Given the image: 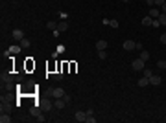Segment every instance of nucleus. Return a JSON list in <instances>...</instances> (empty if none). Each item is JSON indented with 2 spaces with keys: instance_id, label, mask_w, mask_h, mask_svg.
<instances>
[{
  "instance_id": "nucleus-10",
  "label": "nucleus",
  "mask_w": 166,
  "mask_h": 123,
  "mask_svg": "<svg viewBox=\"0 0 166 123\" xmlns=\"http://www.w3.org/2000/svg\"><path fill=\"white\" fill-rule=\"evenodd\" d=\"M39 107H41V110H52V109H54V103H50V101H42Z\"/></svg>"
},
{
  "instance_id": "nucleus-28",
  "label": "nucleus",
  "mask_w": 166,
  "mask_h": 123,
  "mask_svg": "<svg viewBox=\"0 0 166 123\" xmlns=\"http://www.w3.org/2000/svg\"><path fill=\"white\" fill-rule=\"evenodd\" d=\"M142 72H144V75H146V77H151V70H149V68H144V70H142Z\"/></svg>"
},
{
  "instance_id": "nucleus-27",
  "label": "nucleus",
  "mask_w": 166,
  "mask_h": 123,
  "mask_svg": "<svg viewBox=\"0 0 166 123\" xmlns=\"http://www.w3.org/2000/svg\"><path fill=\"white\" fill-rule=\"evenodd\" d=\"M157 68L164 70V68H166V61H159V63H157Z\"/></svg>"
},
{
  "instance_id": "nucleus-25",
  "label": "nucleus",
  "mask_w": 166,
  "mask_h": 123,
  "mask_svg": "<svg viewBox=\"0 0 166 123\" xmlns=\"http://www.w3.org/2000/svg\"><path fill=\"white\" fill-rule=\"evenodd\" d=\"M159 22H161V26H166V13L159 15Z\"/></svg>"
},
{
  "instance_id": "nucleus-2",
  "label": "nucleus",
  "mask_w": 166,
  "mask_h": 123,
  "mask_svg": "<svg viewBox=\"0 0 166 123\" xmlns=\"http://www.w3.org/2000/svg\"><path fill=\"white\" fill-rule=\"evenodd\" d=\"M0 112H9L11 110V103L7 101V99H4V96H2V99H0Z\"/></svg>"
},
{
  "instance_id": "nucleus-12",
  "label": "nucleus",
  "mask_w": 166,
  "mask_h": 123,
  "mask_svg": "<svg viewBox=\"0 0 166 123\" xmlns=\"http://www.w3.org/2000/svg\"><path fill=\"white\" fill-rule=\"evenodd\" d=\"M11 118H9V112H2L0 114V123H9Z\"/></svg>"
},
{
  "instance_id": "nucleus-30",
  "label": "nucleus",
  "mask_w": 166,
  "mask_h": 123,
  "mask_svg": "<svg viewBox=\"0 0 166 123\" xmlns=\"http://www.w3.org/2000/svg\"><path fill=\"white\" fill-rule=\"evenodd\" d=\"M57 15H59V18H61V20H66V17H68V15L63 13V11H61V13H57Z\"/></svg>"
},
{
  "instance_id": "nucleus-33",
  "label": "nucleus",
  "mask_w": 166,
  "mask_h": 123,
  "mask_svg": "<svg viewBox=\"0 0 166 123\" xmlns=\"http://www.w3.org/2000/svg\"><path fill=\"white\" fill-rule=\"evenodd\" d=\"M144 2H146V4H148V6H149V7H153V6H155V2H153V0H144Z\"/></svg>"
},
{
  "instance_id": "nucleus-18",
  "label": "nucleus",
  "mask_w": 166,
  "mask_h": 123,
  "mask_svg": "<svg viewBox=\"0 0 166 123\" xmlns=\"http://www.w3.org/2000/svg\"><path fill=\"white\" fill-rule=\"evenodd\" d=\"M19 44H21V46H22V48H24V50H28V48H30V46H31V42H30V41H28L26 37H24V39H22V41H19Z\"/></svg>"
},
{
  "instance_id": "nucleus-23",
  "label": "nucleus",
  "mask_w": 166,
  "mask_h": 123,
  "mask_svg": "<svg viewBox=\"0 0 166 123\" xmlns=\"http://www.w3.org/2000/svg\"><path fill=\"white\" fill-rule=\"evenodd\" d=\"M63 75H65L63 72H55V74H52V77L55 79V81H61V79H63Z\"/></svg>"
},
{
  "instance_id": "nucleus-34",
  "label": "nucleus",
  "mask_w": 166,
  "mask_h": 123,
  "mask_svg": "<svg viewBox=\"0 0 166 123\" xmlns=\"http://www.w3.org/2000/svg\"><path fill=\"white\" fill-rule=\"evenodd\" d=\"M161 42H163V44H166V33H163V35H161Z\"/></svg>"
},
{
  "instance_id": "nucleus-6",
  "label": "nucleus",
  "mask_w": 166,
  "mask_h": 123,
  "mask_svg": "<svg viewBox=\"0 0 166 123\" xmlns=\"http://www.w3.org/2000/svg\"><path fill=\"white\" fill-rule=\"evenodd\" d=\"M7 50H9V53H11V55H17V53H21L22 46H19V44H11Z\"/></svg>"
},
{
  "instance_id": "nucleus-14",
  "label": "nucleus",
  "mask_w": 166,
  "mask_h": 123,
  "mask_svg": "<svg viewBox=\"0 0 166 123\" xmlns=\"http://www.w3.org/2000/svg\"><path fill=\"white\" fill-rule=\"evenodd\" d=\"M0 79H2V83H11V81H13V75H11V74H2Z\"/></svg>"
},
{
  "instance_id": "nucleus-13",
  "label": "nucleus",
  "mask_w": 166,
  "mask_h": 123,
  "mask_svg": "<svg viewBox=\"0 0 166 123\" xmlns=\"http://www.w3.org/2000/svg\"><path fill=\"white\" fill-rule=\"evenodd\" d=\"M148 84H149V77H146V75H144V77H140V79H138V86H140V88L148 86Z\"/></svg>"
},
{
  "instance_id": "nucleus-7",
  "label": "nucleus",
  "mask_w": 166,
  "mask_h": 123,
  "mask_svg": "<svg viewBox=\"0 0 166 123\" xmlns=\"http://www.w3.org/2000/svg\"><path fill=\"white\" fill-rule=\"evenodd\" d=\"M66 29H68V22L66 20L57 22V29H55V31H66Z\"/></svg>"
},
{
  "instance_id": "nucleus-26",
  "label": "nucleus",
  "mask_w": 166,
  "mask_h": 123,
  "mask_svg": "<svg viewBox=\"0 0 166 123\" xmlns=\"http://www.w3.org/2000/svg\"><path fill=\"white\" fill-rule=\"evenodd\" d=\"M85 121H87V123H94V121H96V118H94V114H89V116L85 118Z\"/></svg>"
},
{
  "instance_id": "nucleus-17",
  "label": "nucleus",
  "mask_w": 166,
  "mask_h": 123,
  "mask_svg": "<svg viewBox=\"0 0 166 123\" xmlns=\"http://www.w3.org/2000/svg\"><path fill=\"white\" fill-rule=\"evenodd\" d=\"M85 118H87L85 112H81V110H78V112H76V121H85Z\"/></svg>"
},
{
  "instance_id": "nucleus-22",
  "label": "nucleus",
  "mask_w": 166,
  "mask_h": 123,
  "mask_svg": "<svg viewBox=\"0 0 166 123\" xmlns=\"http://www.w3.org/2000/svg\"><path fill=\"white\" fill-rule=\"evenodd\" d=\"M46 28H48V29H57V22L48 20V22H46Z\"/></svg>"
},
{
  "instance_id": "nucleus-21",
  "label": "nucleus",
  "mask_w": 166,
  "mask_h": 123,
  "mask_svg": "<svg viewBox=\"0 0 166 123\" xmlns=\"http://www.w3.org/2000/svg\"><path fill=\"white\" fill-rule=\"evenodd\" d=\"M140 59L146 63V61L149 59V52H146V50H140Z\"/></svg>"
},
{
  "instance_id": "nucleus-8",
  "label": "nucleus",
  "mask_w": 166,
  "mask_h": 123,
  "mask_svg": "<svg viewBox=\"0 0 166 123\" xmlns=\"http://www.w3.org/2000/svg\"><path fill=\"white\" fill-rule=\"evenodd\" d=\"M13 39L15 41H22L24 39V31H22V29H13Z\"/></svg>"
},
{
  "instance_id": "nucleus-29",
  "label": "nucleus",
  "mask_w": 166,
  "mask_h": 123,
  "mask_svg": "<svg viewBox=\"0 0 166 123\" xmlns=\"http://www.w3.org/2000/svg\"><path fill=\"white\" fill-rule=\"evenodd\" d=\"M153 28H159V26H161V22H159V18H153Z\"/></svg>"
},
{
  "instance_id": "nucleus-31",
  "label": "nucleus",
  "mask_w": 166,
  "mask_h": 123,
  "mask_svg": "<svg viewBox=\"0 0 166 123\" xmlns=\"http://www.w3.org/2000/svg\"><path fill=\"white\" fill-rule=\"evenodd\" d=\"M37 121H41V123H42V121H46V118L42 116V114H39V116H37Z\"/></svg>"
},
{
  "instance_id": "nucleus-32",
  "label": "nucleus",
  "mask_w": 166,
  "mask_h": 123,
  "mask_svg": "<svg viewBox=\"0 0 166 123\" xmlns=\"http://www.w3.org/2000/svg\"><path fill=\"white\" fill-rule=\"evenodd\" d=\"M153 2H155V6H163L166 0H153Z\"/></svg>"
},
{
  "instance_id": "nucleus-20",
  "label": "nucleus",
  "mask_w": 166,
  "mask_h": 123,
  "mask_svg": "<svg viewBox=\"0 0 166 123\" xmlns=\"http://www.w3.org/2000/svg\"><path fill=\"white\" fill-rule=\"evenodd\" d=\"M151 24H153L151 17H144V18H142V26H151Z\"/></svg>"
},
{
  "instance_id": "nucleus-15",
  "label": "nucleus",
  "mask_w": 166,
  "mask_h": 123,
  "mask_svg": "<svg viewBox=\"0 0 166 123\" xmlns=\"http://www.w3.org/2000/svg\"><path fill=\"white\" fill-rule=\"evenodd\" d=\"M104 24H105V26H111V28H118V20H114V18H113V20L105 18V20H104Z\"/></svg>"
},
{
  "instance_id": "nucleus-4",
  "label": "nucleus",
  "mask_w": 166,
  "mask_h": 123,
  "mask_svg": "<svg viewBox=\"0 0 166 123\" xmlns=\"http://www.w3.org/2000/svg\"><path fill=\"white\" fill-rule=\"evenodd\" d=\"M124 50H125V52L137 50V42H135V41H125V42H124Z\"/></svg>"
},
{
  "instance_id": "nucleus-11",
  "label": "nucleus",
  "mask_w": 166,
  "mask_h": 123,
  "mask_svg": "<svg viewBox=\"0 0 166 123\" xmlns=\"http://www.w3.org/2000/svg\"><path fill=\"white\" fill-rule=\"evenodd\" d=\"M96 50H107V41L100 39V41L96 42Z\"/></svg>"
},
{
  "instance_id": "nucleus-35",
  "label": "nucleus",
  "mask_w": 166,
  "mask_h": 123,
  "mask_svg": "<svg viewBox=\"0 0 166 123\" xmlns=\"http://www.w3.org/2000/svg\"><path fill=\"white\" fill-rule=\"evenodd\" d=\"M63 99H65V101H66V105H68V103H70V96H68V94H65V97H63Z\"/></svg>"
},
{
  "instance_id": "nucleus-36",
  "label": "nucleus",
  "mask_w": 166,
  "mask_h": 123,
  "mask_svg": "<svg viewBox=\"0 0 166 123\" xmlns=\"http://www.w3.org/2000/svg\"><path fill=\"white\" fill-rule=\"evenodd\" d=\"M161 7H163V13H166V2L163 4V6H161Z\"/></svg>"
},
{
  "instance_id": "nucleus-19",
  "label": "nucleus",
  "mask_w": 166,
  "mask_h": 123,
  "mask_svg": "<svg viewBox=\"0 0 166 123\" xmlns=\"http://www.w3.org/2000/svg\"><path fill=\"white\" fill-rule=\"evenodd\" d=\"M159 15H161V11L157 9V7H151V11H149V17H151V18H159Z\"/></svg>"
},
{
  "instance_id": "nucleus-3",
  "label": "nucleus",
  "mask_w": 166,
  "mask_h": 123,
  "mask_svg": "<svg viewBox=\"0 0 166 123\" xmlns=\"http://www.w3.org/2000/svg\"><path fill=\"white\" fill-rule=\"evenodd\" d=\"M149 84H153V86H159V84H163V77L157 74H153L151 77H149Z\"/></svg>"
},
{
  "instance_id": "nucleus-9",
  "label": "nucleus",
  "mask_w": 166,
  "mask_h": 123,
  "mask_svg": "<svg viewBox=\"0 0 166 123\" xmlns=\"http://www.w3.org/2000/svg\"><path fill=\"white\" fill-rule=\"evenodd\" d=\"M54 107H55V109H63V107H66V101L63 97H59V99L54 101Z\"/></svg>"
},
{
  "instance_id": "nucleus-16",
  "label": "nucleus",
  "mask_w": 166,
  "mask_h": 123,
  "mask_svg": "<svg viewBox=\"0 0 166 123\" xmlns=\"http://www.w3.org/2000/svg\"><path fill=\"white\" fill-rule=\"evenodd\" d=\"M30 114H31V116H35V118H37L39 114H42V112H41V107H31V109H30Z\"/></svg>"
},
{
  "instance_id": "nucleus-5",
  "label": "nucleus",
  "mask_w": 166,
  "mask_h": 123,
  "mask_svg": "<svg viewBox=\"0 0 166 123\" xmlns=\"http://www.w3.org/2000/svg\"><path fill=\"white\" fill-rule=\"evenodd\" d=\"M52 96H54L55 99L65 97V90H63V88H52Z\"/></svg>"
},
{
  "instance_id": "nucleus-24",
  "label": "nucleus",
  "mask_w": 166,
  "mask_h": 123,
  "mask_svg": "<svg viewBox=\"0 0 166 123\" xmlns=\"http://www.w3.org/2000/svg\"><path fill=\"white\" fill-rule=\"evenodd\" d=\"M98 59H107V52L105 50H98Z\"/></svg>"
},
{
  "instance_id": "nucleus-1",
  "label": "nucleus",
  "mask_w": 166,
  "mask_h": 123,
  "mask_svg": "<svg viewBox=\"0 0 166 123\" xmlns=\"http://www.w3.org/2000/svg\"><path fill=\"white\" fill-rule=\"evenodd\" d=\"M131 66H133V70H135V72H142V70H144V61L138 57V59H135L131 63Z\"/></svg>"
}]
</instances>
